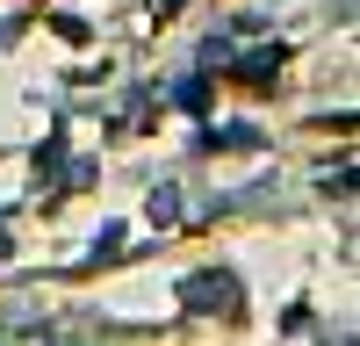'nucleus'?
<instances>
[{"label": "nucleus", "mask_w": 360, "mask_h": 346, "mask_svg": "<svg viewBox=\"0 0 360 346\" xmlns=\"http://www.w3.org/2000/svg\"><path fill=\"white\" fill-rule=\"evenodd\" d=\"M274 65H281V44H274V51H252V58H245V79H266Z\"/></svg>", "instance_id": "nucleus-2"}, {"label": "nucleus", "mask_w": 360, "mask_h": 346, "mask_svg": "<svg viewBox=\"0 0 360 346\" xmlns=\"http://www.w3.org/2000/svg\"><path fill=\"white\" fill-rule=\"evenodd\" d=\"M180 296H188V310H238V281L231 274H188V281H180Z\"/></svg>", "instance_id": "nucleus-1"}]
</instances>
